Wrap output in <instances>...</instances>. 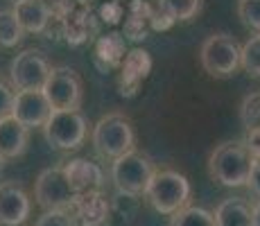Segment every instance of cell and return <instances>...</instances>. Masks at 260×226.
Here are the masks:
<instances>
[{
  "label": "cell",
  "mask_w": 260,
  "mask_h": 226,
  "mask_svg": "<svg viewBox=\"0 0 260 226\" xmlns=\"http://www.w3.org/2000/svg\"><path fill=\"white\" fill-rule=\"evenodd\" d=\"M253 160L244 140H229L213 149L208 158V172L217 183L226 188H242L249 183L253 172Z\"/></svg>",
  "instance_id": "cell-1"
},
{
  "label": "cell",
  "mask_w": 260,
  "mask_h": 226,
  "mask_svg": "<svg viewBox=\"0 0 260 226\" xmlns=\"http://www.w3.org/2000/svg\"><path fill=\"white\" fill-rule=\"evenodd\" d=\"M190 192H192V188H190L186 174L177 172V170H156L152 181H149L145 199L158 215L172 217L174 213H179L188 206Z\"/></svg>",
  "instance_id": "cell-2"
},
{
  "label": "cell",
  "mask_w": 260,
  "mask_h": 226,
  "mask_svg": "<svg viewBox=\"0 0 260 226\" xmlns=\"http://www.w3.org/2000/svg\"><path fill=\"white\" fill-rule=\"evenodd\" d=\"M91 145L102 158L116 160L134 149L136 134H134L132 122L122 113H107L93 124Z\"/></svg>",
  "instance_id": "cell-3"
},
{
  "label": "cell",
  "mask_w": 260,
  "mask_h": 226,
  "mask_svg": "<svg viewBox=\"0 0 260 226\" xmlns=\"http://www.w3.org/2000/svg\"><path fill=\"white\" fill-rule=\"evenodd\" d=\"M199 61L211 77L226 79L242 68V45L229 34H211L199 48Z\"/></svg>",
  "instance_id": "cell-4"
},
{
  "label": "cell",
  "mask_w": 260,
  "mask_h": 226,
  "mask_svg": "<svg viewBox=\"0 0 260 226\" xmlns=\"http://www.w3.org/2000/svg\"><path fill=\"white\" fill-rule=\"evenodd\" d=\"M154 172H156L154 163L145 154L136 152V149L122 154L116 160H111V181L118 192L145 197Z\"/></svg>",
  "instance_id": "cell-5"
},
{
  "label": "cell",
  "mask_w": 260,
  "mask_h": 226,
  "mask_svg": "<svg viewBox=\"0 0 260 226\" xmlns=\"http://www.w3.org/2000/svg\"><path fill=\"white\" fill-rule=\"evenodd\" d=\"M43 136L48 145L59 152H75L88 138V122L79 109L75 111H52L43 124Z\"/></svg>",
  "instance_id": "cell-6"
},
{
  "label": "cell",
  "mask_w": 260,
  "mask_h": 226,
  "mask_svg": "<svg viewBox=\"0 0 260 226\" xmlns=\"http://www.w3.org/2000/svg\"><path fill=\"white\" fill-rule=\"evenodd\" d=\"M34 199L43 210H68L77 199V192L63 168H46L34 183Z\"/></svg>",
  "instance_id": "cell-7"
},
{
  "label": "cell",
  "mask_w": 260,
  "mask_h": 226,
  "mask_svg": "<svg viewBox=\"0 0 260 226\" xmlns=\"http://www.w3.org/2000/svg\"><path fill=\"white\" fill-rule=\"evenodd\" d=\"M43 93L54 111H75L79 109L84 98L82 77L71 66H54L46 86H43Z\"/></svg>",
  "instance_id": "cell-8"
},
{
  "label": "cell",
  "mask_w": 260,
  "mask_h": 226,
  "mask_svg": "<svg viewBox=\"0 0 260 226\" xmlns=\"http://www.w3.org/2000/svg\"><path fill=\"white\" fill-rule=\"evenodd\" d=\"M52 66L41 50H23L9 63V82L16 90H43Z\"/></svg>",
  "instance_id": "cell-9"
},
{
  "label": "cell",
  "mask_w": 260,
  "mask_h": 226,
  "mask_svg": "<svg viewBox=\"0 0 260 226\" xmlns=\"http://www.w3.org/2000/svg\"><path fill=\"white\" fill-rule=\"evenodd\" d=\"M52 111L54 109L43 90H16L12 115L27 129H43Z\"/></svg>",
  "instance_id": "cell-10"
},
{
  "label": "cell",
  "mask_w": 260,
  "mask_h": 226,
  "mask_svg": "<svg viewBox=\"0 0 260 226\" xmlns=\"http://www.w3.org/2000/svg\"><path fill=\"white\" fill-rule=\"evenodd\" d=\"M152 73V57L147 50L134 48L127 52L122 66L118 70V90L122 98H134L141 88L143 79L149 77Z\"/></svg>",
  "instance_id": "cell-11"
},
{
  "label": "cell",
  "mask_w": 260,
  "mask_h": 226,
  "mask_svg": "<svg viewBox=\"0 0 260 226\" xmlns=\"http://www.w3.org/2000/svg\"><path fill=\"white\" fill-rule=\"evenodd\" d=\"M63 21V41L71 45H82L91 39H98L100 18L91 5H77L73 12L61 16Z\"/></svg>",
  "instance_id": "cell-12"
},
{
  "label": "cell",
  "mask_w": 260,
  "mask_h": 226,
  "mask_svg": "<svg viewBox=\"0 0 260 226\" xmlns=\"http://www.w3.org/2000/svg\"><path fill=\"white\" fill-rule=\"evenodd\" d=\"M32 213V202L21 185L5 181L0 183V226H21Z\"/></svg>",
  "instance_id": "cell-13"
},
{
  "label": "cell",
  "mask_w": 260,
  "mask_h": 226,
  "mask_svg": "<svg viewBox=\"0 0 260 226\" xmlns=\"http://www.w3.org/2000/svg\"><path fill=\"white\" fill-rule=\"evenodd\" d=\"M63 172H66L68 181L75 188L77 195H86V192H102L104 188V170L98 163L88 158H71L61 165Z\"/></svg>",
  "instance_id": "cell-14"
},
{
  "label": "cell",
  "mask_w": 260,
  "mask_h": 226,
  "mask_svg": "<svg viewBox=\"0 0 260 226\" xmlns=\"http://www.w3.org/2000/svg\"><path fill=\"white\" fill-rule=\"evenodd\" d=\"M68 213L79 226H102L111 219V202L104 199L102 192L77 195Z\"/></svg>",
  "instance_id": "cell-15"
},
{
  "label": "cell",
  "mask_w": 260,
  "mask_h": 226,
  "mask_svg": "<svg viewBox=\"0 0 260 226\" xmlns=\"http://www.w3.org/2000/svg\"><path fill=\"white\" fill-rule=\"evenodd\" d=\"M127 39L122 32H104L93 41V57L95 63L107 70H120L124 57H127Z\"/></svg>",
  "instance_id": "cell-16"
},
{
  "label": "cell",
  "mask_w": 260,
  "mask_h": 226,
  "mask_svg": "<svg viewBox=\"0 0 260 226\" xmlns=\"http://www.w3.org/2000/svg\"><path fill=\"white\" fill-rule=\"evenodd\" d=\"M152 7L154 3L149 0H129L127 3V14L122 21V34L127 41H143L147 39L152 29Z\"/></svg>",
  "instance_id": "cell-17"
},
{
  "label": "cell",
  "mask_w": 260,
  "mask_h": 226,
  "mask_svg": "<svg viewBox=\"0 0 260 226\" xmlns=\"http://www.w3.org/2000/svg\"><path fill=\"white\" fill-rule=\"evenodd\" d=\"M12 9L21 27L29 34H46L48 25L54 16L46 0H18V3H14Z\"/></svg>",
  "instance_id": "cell-18"
},
{
  "label": "cell",
  "mask_w": 260,
  "mask_h": 226,
  "mask_svg": "<svg viewBox=\"0 0 260 226\" xmlns=\"http://www.w3.org/2000/svg\"><path fill=\"white\" fill-rule=\"evenodd\" d=\"M29 143V129L23 122H18L14 115L0 120V156L18 158L25 154Z\"/></svg>",
  "instance_id": "cell-19"
},
{
  "label": "cell",
  "mask_w": 260,
  "mask_h": 226,
  "mask_svg": "<svg viewBox=\"0 0 260 226\" xmlns=\"http://www.w3.org/2000/svg\"><path fill=\"white\" fill-rule=\"evenodd\" d=\"M217 226H253V208L240 197L224 199L215 208Z\"/></svg>",
  "instance_id": "cell-20"
},
{
  "label": "cell",
  "mask_w": 260,
  "mask_h": 226,
  "mask_svg": "<svg viewBox=\"0 0 260 226\" xmlns=\"http://www.w3.org/2000/svg\"><path fill=\"white\" fill-rule=\"evenodd\" d=\"M25 29L18 23L14 9H0V48L12 50L21 43Z\"/></svg>",
  "instance_id": "cell-21"
},
{
  "label": "cell",
  "mask_w": 260,
  "mask_h": 226,
  "mask_svg": "<svg viewBox=\"0 0 260 226\" xmlns=\"http://www.w3.org/2000/svg\"><path fill=\"white\" fill-rule=\"evenodd\" d=\"M170 226H217L215 213L199 206H186L170 217Z\"/></svg>",
  "instance_id": "cell-22"
},
{
  "label": "cell",
  "mask_w": 260,
  "mask_h": 226,
  "mask_svg": "<svg viewBox=\"0 0 260 226\" xmlns=\"http://www.w3.org/2000/svg\"><path fill=\"white\" fill-rule=\"evenodd\" d=\"M242 68L249 77L260 79V34H253L242 45Z\"/></svg>",
  "instance_id": "cell-23"
},
{
  "label": "cell",
  "mask_w": 260,
  "mask_h": 226,
  "mask_svg": "<svg viewBox=\"0 0 260 226\" xmlns=\"http://www.w3.org/2000/svg\"><path fill=\"white\" fill-rule=\"evenodd\" d=\"M240 122L247 129L260 127V93H249L240 104Z\"/></svg>",
  "instance_id": "cell-24"
},
{
  "label": "cell",
  "mask_w": 260,
  "mask_h": 226,
  "mask_svg": "<svg viewBox=\"0 0 260 226\" xmlns=\"http://www.w3.org/2000/svg\"><path fill=\"white\" fill-rule=\"evenodd\" d=\"M238 16L244 27L260 34V0H238Z\"/></svg>",
  "instance_id": "cell-25"
},
{
  "label": "cell",
  "mask_w": 260,
  "mask_h": 226,
  "mask_svg": "<svg viewBox=\"0 0 260 226\" xmlns=\"http://www.w3.org/2000/svg\"><path fill=\"white\" fill-rule=\"evenodd\" d=\"M163 3L172 9L177 21H181V23H188V21H192V18H197L204 7V0H163Z\"/></svg>",
  "instance_id": "cell-26"
},
{
  "label": "cell",
  "mask_w": 260,
  "mask_h": 226,
  "mask_svg": "<svg viewBox=\"0 0 260 226\" xmlns=\"http://www.w3.org/2000/svg\"><path fill=\"white\" fill-rule=\"evenodd\" d=\"M95 14H98L100 23L118 25V23L124 21V14H127V5H124L122 0H107V3H102L98 9H95Z\"/></svg>",
  "instance_id": "cell-27"
},
{
  "label": "cell",
  "mask_w": 260,
  "mask_h": 226,
  "mask_svg": "<svg viewBox=\"0 0 260 226\" xmlns=\"http://www.w3.org/2000/svg\"><path fill=\"white\" fill-rule=\"evenodd\" d=\"M174 23H177V16L172 14V9H170L163 0H154V7H152V29L154 32H166Z\"/></svg>",
  "instance_id": "cell-28"
},
{
  "label": "cell",
  "mask_w": 260,
  "mask_h": 226,
  "mask_svg": "<svg viewBox=\"0 0 260 226\" xmlns=\"http://www.w3.org/2000/svg\"><path fill=\"white\" fill-rule=\"evenodd\" d=\"M34 226H77L68 210H43Z\"/></svg>",
  "instance_id": "cell-29"
},
{
  "label": "cell",
  "mask_w": 260,
  "mask_h": 226,
  "mask_svg": "<svg viewBox=\"0 0 260 226\" xmlns=\"http://www.w3.org/2000/svg\"><path fill=\"white\" fill-rule=\"evenodd\" d=\"M14 100H16V90H14V86H9V84H5L3 79H0V120L12 115Z\"/></svg>",
  "instance_id": "cell-30"
},
{
  "label": "cell",
  "mask_w": 260,
  "mask_h": 226,
  "mask_svg": "<svg viewBox=\"0 0 260 226\" xmlns=\"http://www.w3.org/2000/svg\"><path fill=\"white\" fill-rule=\"evenodd\" d=\"M50 5V9H52L54 16H66L68 12H73L77 5H82L79 0H46Z\"/></svg>",
  "instance_id": "cell-31"
},
{
  "label": "cell",
  "mask_w": 260,
  "mask_h": 226,
  "mask_svg": "<svg viewBox=\"0 0 260 226\" xmlns=\"http://www.w3.org/2000/svg\"><path fill=\"white\" fill-rule=\"evenodd\" d=\"M244 143H247V147H249V152H251V156L253 160H260V127L256 129H249L247 136H244Z\"/></svg>",
  "instance_id": "cell-32"
},
{
  "label": "cell",
  "mask_w": 260,
  "mask_h": 226,
  "mask_svg": "<svg viewBox=\"0 0 260 226\" xmlns=\"http://www.w3.org/2000/svg\"><path fill=\"white\" fill-rule=\"evenodd\" d=\"M249 190H251L253 195L260 199V160L256 165H253V172H251V179H249Z\"/></svg>",
  "instance_id": "cell-33"
},
{
  "label": "cell",
  "mask_w": 260,
  "mask_h": 226,
  "mask_svg": "<svg viewBox=\"0 0 260 226\" xmlns=\"http://www.w3.org/2000/svg\"><path fill=\"white\" fill-rule=\"evenodd\" d=\"M251 208H253V226H260V202H256Z\"/></svg>",
  "instance_id": "cell-34"
},
{
  "label": "cell",
  "mask_w": 260,
  "mask_h": 226,
  "mask_svg": "<svg viewBox=\"0 0 260 226\" xmlns=\"http://www.w3.org/2000/svg\"><path fill=\"white\" fill-rule=\"evenodd\" d=\"M79 3H82V5H93L95 0H79Z\"/></svg>",
  "instance_id": "cell-35"
},
{
  "label": "cell",
  "mask_w": 260,
  "mask_h": 226,
  "mask_svg": "<svg viewBox=\"0 0 260 226\" xmlns=\"http://www.w3.org/2000/svg\"><path fill=\"white\" fill-rule=\"evenodd\" d=\"M3 163H5V158H3V156H0V170H3Z\"/></svg>",
  "instance_id": "cell-36"
},
{
  "label": "cell",
  "mask_w": 260,
  "mask_h": 226,
  "mask_svg": "<svg viewBox=\"0 0 260 226\" xmlns=\"http://www.w3.org/2000/svg\"><path fill=\"white\" fill-rule=\"evenodd\" d=\"M12 3H18V0H12Z\"/></svg>",
  "instance_id": "cell-37"
}]
</instances>
